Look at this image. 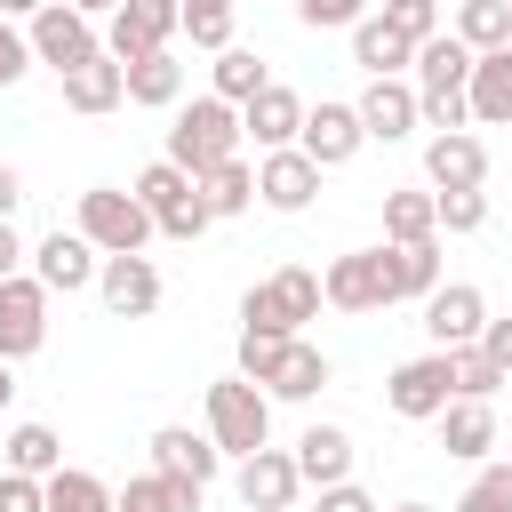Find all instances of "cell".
I'll use <instances>...</instances> for the list:
<instances>
[{
  "mask_svg": "<svg viewBox=\"0 0 512 512\" xmlns=\"http://www.w3.org/2000/svg\"><path fill=\"white\" fill-rule=\"evenodd\" d=\"M488 224V192H440V232H480Z\"/></svg>",
  "mask_w": 512,
  "mask_h": 512,
  "instance_id": "43",
  "label": "cell"
},
{
  "mask_svg": "<svg viewBox=\"0 0 512 512\" xmlns=\"http://www.w3.org/2000/svg\"><path fill=\"white\" fill-rule=\"evenodd\" d=\"M184 32H192V48H216V56L240 48L232 40V8H184Z\"/></svg>",
  "mask_w": 512,
  "mask_h": 512,
  "instance_id": "41",
  "label": "cell"
},
{
  "mask_svg": "<svg viewBox=\"0 0 512 512\" xmlns=\"http://www.w3.org/2000/svg\"><path fill=\"white\" fill-rule=\"evenodd\" d=\"M456 512H512V464H480L472 488L456 496Z\"/></svg>",
  "mask_w": 512,
  "mask_h": 512,
  "instance_id": "40",
  "label": "cell"
},
{
  "mask_svg": "<svg viewBox=\"0 0 512 512\" xmlns=\"http://www.w3.org/2000/svg\"><path fill=\"white\" fill-rule=\"evenodd\" d=\"M72 8H80V16H112L120 0H72Z\"/></svg>",
  "mask_w": 512,
  "mask_h": 512,
  "instance_id": "53",
  "label": "cell"
},
{
  "mask_svg": "<svg viewBox=\"0 0 512 512\" xmlns=\"http://www.w3.org/2000/svg\"><path fill=\"white\" fill-rule=\"evenodd\" d=\"M200 200H208L216 224H224V216H248V208H256V168H248V160L208 168V176H200Z\"/></svg>",
  "mask_w": 512,
  "mask_h": 512,
  "instance_id": "33",
  "label": "cell"
},
{
  "mask_svg": "<svg viewBox=\"0 0 512 512\" xmlns=\"http://www.w3.org/2000/svg\"><path fill=\"white\" fill-rule=\"evenodd\" d=\"M0 456H8V472H24V480H56V472H64V440H56L48 424H8Z\"/></svg>",
  "mask_w": 512,
  "mask_h": 512,
  "instance_id": "27",
  "label": "cell"
},
{
  "mask_svg": "<svg viewBox=\"0 0 512 512\" xmlns=\"http://www.w3.org/2000/svg\"><path fill=\"white\" fill-rule=\"evenodd\" d=\"M320 272H304V264H280L272 280H256L248 296H240V328H280V336H304V320H320Z\"/></svg>",
  "mask_w": 512,
  "mask_h": 512,
  "instance_id": "5",
  "label": "cell"
},
{
  "mask_svg": "<svg viewBox=\"0 0 512 512\" xmlns=\"http://www.w3.org/2000/svg\"><path fill=\"white\" fill-rule=\"evenodd\" d=\"M296 144H304L320 168H344V160L368 144V128H360V112H352V104H328V96H320V104L304 112V136H296Z\"/></svg>",
  "mask_w": 512,
  "mask_h": 512,
  "instance_id": "20",
  "label": "cell"
},
{
  "mask_svg": "<svg viewBox=\"0 0 512 512\" xmlns=\"http://www.w3.org/2000/svg\"><path fill=\"white\" fill-rule=\"evenodd\" d=\"M424 184H432V192H480V184H488V144H480L472 128L432 136V144H424Z\"/></svg>",
  "mask_w": 512,
  "mask_h": 512,
  "instance_id": "15",
  "label": "cell"
},
{
  "mask_svg": "<svg viewBox=\"0 0 512 512\" xmlns=\"http://www.w3.org/2000/svg\"><path fill=\"white\" fill-rule=\"evenodd\" d=\"M232 496H240L248 512H288V504L304 496V472H296V456H288V448H256V456H240Z\"/></svg>",
  "mask_w": 512,
  "mask_h": 512,
  "instance_id": "13",
  "label": "cell"
},
{
  "mask_svg": "<svg viewBox=\"0 0 512 512\" xmlns=\"http://www.w3.org/2000/svg\"><path fill=\"white\" fill-rule=\"evenodd\" d=\"M392 512H432V504H392Z\"/></svg>",
  "mask_w": 512,
  "mask_h": 512,
  "instance_id": "55",
  "label": "cell"
},
{
  "mask_svg": "<svg viewBox=\"0 0 512 512\" xmlns=\"http://www.w3.org/2000/svg\"><path fill=\"white\" fill-rule=\"evenodd\" d=\"M472 56L488 48H512V0H456V24H448Z\"/></svg>",
  "mask_w": 512,
  "mask_h": 512,
  "instance_id": "29",
  "label": "cell"
},
{
  "mask_svg": "<svg viewBox=\"0 0 512 512\" xmlns=\"http://www.w3.org/2000/svg\"><path fill=\"white\" fill-rule=\"evenodd\" d=\"M320 176H328V168H320L304 144H288V152H264V160H256V200H264L272 216H304V208L320 200Z\"/></svg>",
  "mask_w": 512,
  "mask_h": 512,
  "instance_id": "9",
  "label": "cell"
},
{
  "mask_svg": "<svg viewBox=\"0 0 512 512\" xmlns=\"http://www.w3.org/2000/svg\"><path fill=\"white\" fill-rule=\"evenodd\" d=\"M96 296H104L112 320H144V312H160V272H152V256H104Z\"/></svg>",
  "mask_w": 512,
  "mask_h": 512,
  "instance_id": "16",
  "label": "cell"
},
{
  "mask_svg": "<svg viewBox=\"0 0 512 512\" xmlns=\"http://www.w3.org/2000/svg\"><path fill=\"white\" fill-rule=\"evenodd\" d=\"M296 16H304L312 32H352V24L368 16V0H296Z\"/></svg>",
  "mask_w": 512,
  "mask_h": 512,
  "instance_id": "42",
  "label": "cell"
},
{
  "mask_svg": "<svg viewBox=\"0 0 512 512\" xmlns=\"http://www.w3.org/2000/svg\"><path fill=\"white\" fill-rule=\"evenodd\" d=\"M456 400V368H448V352H424V360H400L392 376H384V408L392 416H408V424H440V408Z\"/></svg>",
  "mask_w": 512,
  "mask_h": 512,
  "instance_id": "8",
  "label": "cell"
},
{
  "mask_svg": "<svg viewBox=\"0 0 512 512\" xmlns=\"http://www.w3.org/2000/svg\"><path fill=\"white\" fill-rule=\"evenodd\" d=\"M24 72H32V40H24V32L0 16V88H16Z\"/></svg>",
  "mask_w": 512,
  "mask_h": 512,
  "instance_id": "46",
  "label": "cell"
},
{
  "mask_svg": "<svg viewBox=\"0 0 512 512\" xmlns=\"http://www.w3.org/2000/svg\"><path fill=\"white\" fill-rule=\"evenodd\" d=\"M8 400H16V360H0V416H8Z\"/></svg>",
  "mask_w": 512,
  "mask_h": 512,
  "instance_id": "52",
  "label": "cell"
},
{
  "mask_svg": "<svg viewBox=\"0 0 512 512\" xmlns=\"http://www.w3.org/2000/svg\"><path fill=\"white\" fill-rule=\"evenodd\" d=\"M328 376H336V368H328V352L296 336V344H288V360L272 368V384H264V392H272V400H312V392H320Z\"/></svg>",
  "mask_w": 512,
  "mask_h": 512,
  "instance_id": "31",
  "label": "cell"
},
{
  "mask_svg": "<svg viewBox=\"0 0 512 512\" xmlns=\"http://www.w3.org/2000/svg\"><path fill=\"white\" fill-rule=\"evenodd\" d=\"M40 8H48V0H0V16H8V24H16V16H24V24H32V16H40Z\"/></svg>",
  "mask_w": 512,
  "mask_h": 512,
  "instance_id": "51",
  "label": "cell"
},
{
  "mask_svg": "<svg viewBox=\"0 0 512 512\" xmlns=\"http://www.w3.org/2000/svg\"><path fill=\"white\" fill-rule=\"evenodd\" d=\"M288 456H296L304 488H336V480H352V432H344V424H304V440H296Z\"/></svg>",
  "mask_w": 512,
  "mask_h": 512,
  "instance_id": "21",
  "label": "cell"
},
{
  "mask_svg": "<svg viewBox=\"0 0 512 512\" xmlns=\"http://www.w3.org/2000/svg\"><path fill=\"white\" fill-rule=\"evenodd\" d=\"M416 112H424V128H440V136H456V128L472 120V48H464L456 32H440V40L416 48Z\"/></svg>",
  "mask_w": 512,
  "mask_h": 512,
  "instance_id": "1",
  "label": "cell"
},
{
  "mask_svg": "<svg viewBox=\"0 0 512 512\" xmlns=\"http://www.w3.org/2000/svg\"><path fill=\"white\" fill-rule=\"evenodd\" d=\"M72 232H80L96 256H144V240H152L160 224H152V208H144L136 192H120V184H88Z\"/></svg>",
  "mask_w": 512,
  "mask_h": 512,
  "instance_id": "4",
  "label": "cell"
},
{
  "mask_svg": "<svg viewBox=\"0 0 512 512\" xmlns=\"http://www.w3.org/2000/svg\"><path fill=\"white\" fill-rule=\"evenodd\" d=\"M352 64H368V80H400V72L416 64V48H408L384 16H360V24H352Z\"/></svg>",
  "mask_w": 512,
  "mask_h": 512,
  "instance_id": "26",
  "label": "cell"
},
{
  "mask_svg": "<svg viewBox=\"0 0 512 512\" xmlns=\"http://www.w3.org/2000/svg\"><path fill=\"white\" fill-rule=\"evenodd\" d=\"M240 104H224V96H192L184 112H176V128H168V160L200 184L208 168H224V160H240Z\"/></svg>",
  "mask_w": 512,
  "mask_h": 512,
  "instance_id": "2",
  "label": "cell"
},
{
  "mask_svg": "<svg viewBox=\"0 0 512 512\" xmlns=\"http://www.w3.org/2000/svg\"><path fill=\"white\" fill-rule=\"evenodd\" d=\"M304 112H312V104H304L296 88H280V80H272L264 96H248V104H240V128L256 136V152H288V144L304 136Z\"/></svg>",
  "mask_w": 512,
  "mask_h": 512,
  "instance_id": "17",
  "label": "cell"
},
{
  "mask_svg": "<svg viewBox=\"0 0 512 512\" xmlns=\"http://www.w3.org/2000/svg\"><path fill=\"white\" fill-rule=\"evenodd\" d=\"M288 344L296 336H280V328H240V376L248 384H272V368L288 360Z\"/></svg>",
  "mask_w": 512,
  "mask_h": 512,
  "instance_id": "38",
  "label": "cell"
},
{
  "mask_svg": "<svg viewBox=\"0 0 512 512\" xmlns=\"http://www.w3.org/2000/svg\"><path fill=\"white\" fill-rule=\"evenodd\" d=\"M128 192H136V200L152 208V224H160V216H168L176 200H192L200 184H192V176H184L176 160H152V168H136V184H128Z\"/></svg>",
  "mask_w": 512,
  "mask_h": 512,
  "instance_id": "36",
  "label": "cell"
},
{
  "mask_svg": "<svg viewBox=\"0 0 512 512\" xmlns=\"http://www.w3.org/2000/svg\"><path fill=\"white\" fill-rule=\"evenodd\" d=\"M24 256H32V248L16 240V224H0V280H16V272H24Z\"/></svg>",
  "mask_w": 512,
  "mask_h": 512,
  "instance_id": "49",
  "label": "cell"
},
{
  "mask_svg": "<svg viewBox=\"0 0 512 512\" xmlns=\"http://www.w3.org/2000/svg\"><path fill=\"white\" fill-rule=\"evenodd\" d=\"M312 512H376V496L360 488V480H336V488H320V504Z\"/></svg>",
  "mask_w": 512,
  "mask_h": 512,
  "instance_id": "47",
  "label": "cell"
},
{
  "mask_svg": "<svg viewBox=\"0 0 512 512\" xmlns=\"http://www.w3.org/2000/svg\"><path fill=\"white\" fill-rule=\"evenodd\" d=\"M184 8H232V0H184Z\"/></svg>",
  "mask_w": 512,
  "mask_h": 512,
  "instance_id": "54",
  "label": "cell"
},
{
  "mask_svg": "<svg viewBox=\"0 0 512 512\" xmlns=\"http://www.w3.org/2000/svg\"><path fill=\"white\" fill-rule=\"evenodd\" d=\"M24 40H32V64H48L56 80L104 56V40H96V16H80L72 0H48V8L32 16V32H24Z\"/></svg>",
  "mask_w": 512,
  "mask_h": 512,
  "instance_id": "6",
  "label": "cell"
},
{
  "mask_svg": "<svg viewBox=\"0 0 512 512\" xmlns=\"http://www.w3.org/2000/svg\"><path fill=\"white\" fill-rule=\"evenodd\" d=\"M472 120L480 128H512V48L472 56Z\"/></svg>",
  "mask_w": 512,
  "mask_h": 512,
  "instance_id": "25",
  "label": "cell"
},
{
  "mask_svg": "<svg viewBox=\"0 0 512 512\" xmlns=\"http://www.w3.org/2000/svg\"><path fill=\"white\" fill-rule=\"evenodd\" d=\"M96 272H104V256H96L80 232H64V224L32 248V280H40L48 296H80V288H96Z\"/></svg>",
  "mask_w": 512,
  "mask_h": 512,
  "instance_id": "14",
  "label": "cell"
},
{
  "mask_svg": "<svg viewBox=\"0 0 512 512\" xmlns=\"http://www.w3.org/2000/svg\"><path fill=\"white\" fill-rule=\"evenodd\" d=\"M216 464H224V448H216L208 432H192V424H160V432H152V472L208 488V480H216Z\"/></svg>",
  "mask_w": 512,
  "mask_h": 512,
  "instance_id": "18",
  "label": "cell"
},
{
  "mask_svg": "<svg viewBox=\"0 0 512 512\" xmlns=\"http://www.w3.org/2000/svg\"><path fill=\"white\" fill-rule=\"evenodd\" d=\"M320 296L336 312H384L392 304V272H384V248H352L320 272Z\"/></svg>",
  "mask_w": 512,
  "mask_h": 512,
  "instance_id": "10",
  "label": "cell"
},
{
  "mask_svg": "<svg viewBox=\"0 0 512 512\" xmlns=\"http://www.w3.org/2000/svg\"><path fill=\"white\" fill-rule=\"evenodd\" d=\"M208 224H216V216H208V200H200V192H192V200H176V208L160 216V232H168V240H200Z\"/></svg>",
  "mask_w": 512,
  "mask_h": 512,
  "instance_id": "44",
  "label": "cell"
},
{
  "mask_svg": "<svg viewBox=\"0 0 512 512\" xmlns=\"http://www.w3.org/2000/svg\"><path fill=\"white\" fill-rule=\"evenodd\" d=\"M16 200H24V176H16V168H8V160H0V224H8V216H16Z\"/></svg>",
  "mask_w": 512,
  "mask_h": 512,
  "instance_id": "50",
  "label": "cell"
},
{
  "mask_svg": "<svg viewBox=\"0 0 512 512\" xmlns=\"http://www.w3.org/2000/svg\"><path fill=\"white\" fill-rule=\"evenodd\" d=\"M384 272H392V304H424L440 288V240H408V248L384 240Z\"/></svg>",
  "mask_w": 512,
  "mask_h": 512,
  "instance_id": "24",
  "label": "cell"
},
{
  "mask_svg": "<svg viewBox=\"0 0 512 512\" xmlns=\"http://www.w3.org/2000/svg\"><path fill=\"white\" fill-rule=\"evenodd\" d=\"M48 512H120V496L96 480V472H80V464H64L56 480H48Z\"/></svg>",
  "mask_w": 512,
  "mask_h": 512,
  "instance_id": "35",
  "label": "cell"
},
{
  "mask_svg": "<svg viewBox=\"0 0 512 512\" xmlns=\"http://www.w3.org/2000/svg\"><path fill=\"white\" fill-rule=\"evenodd\" d=\"M120 512H200V488L192 480H168V472H136L120 488Z\"/></svg>",
  "mask_w": 512,
  "mask_h": 512,
  "instance_id": "34",
  "label": "cell"
},
{
  "mask_svg": "<svg viewBox=\"0 0 512 512\" xmlns=\"http://www.w3.org/2000/svg\"><path fill=\"white\" fill-rule=\"evenodd\" d=\"M48 344V288L32 272L0 280V360H32Z\"/></svg>",
  "mask_w": 512,
  "mask_h": 512,
  "instance_id": "12",
  "label": "cell"
},
{
  "mask_svg": "<svg viewBox=\"0 0 512 512\" xmlns=\"http://www.w3.org/2000/svg\"><path fill=\"white\" fill-rule=\"evenodd\" d=\"M128 72V104H144V112H168L176 96H184V64L160 48V56H144V64H120Z\"/></svg>",
  "mask_w": 512,
  "mask_h": 512,
  "instance_id": "30",
  "label": "cell"
},
{
  "mask_svg": "<svg viewBox=\"0 0 512 512\" xmlns=\"http://www.w3.org/2000/svg\"><path fill=\"white\" fill-rule=\"evenodd\" d=\"M480 352H488V360L512 376V320H488V328H480Z\"/></svg>",
  "mask_w": 512,
  "mask_h": 512,
  "instance_id": "48",
  "label": "cell"
},
{
  "mask_svg": "<svg viewBox=\"0 0 512 512\" xmlns=\"http://www.w3.org/2000/svg\"><path fill=\"white\" fill-rule=\"evenodd\" d=\"M384 24L408 48H424V40H440V0H384Z\"/></svg>",
  "mask_w": 512,
  "mask_h": 512,
  "instance_id": "39",
  "label": "cell"
},
{
  "mask_svg": "<svg viewBox=\"0 0 512 512\" xmlns=\"http://www.w3.org/2000/svg\"><path fill=\"white\" fill-rule=\"evenodd\" d=\"M176 32H184V0H120V8H112V32H104V56H112V64H144V56H160Z\"/></svg>",
  "mask_w": 512,
  "mask_h": 512,
  "instance_id": "7",
  "label": "cell"
},
{
  "mask_svg": "<svg viewBox=\"0 0 512 512\" xmlns=\"http://www.w3.org/2000/svg\"><path fill=\"white\" fill-rule=\"evenodd\" d=\"M208 80H216L208 96H224V104H248V96H264V88H272V72H264V56H256V48H224V56L208 64Z\"/></svg>",
  "mask_w": 512,
  "mask_h": 512,
  "instance_id": "32",
  "label": "cell"
},
{
  "mask_svg": "<svg viewBox=\"0 0 512 512\" xmlns=\"http://www.w3.org/2000/svg\"><path fill=\"white\" fill-rule=\"evenodd\" d=\"M208 440H216L224 456H256V448H272V392L248 384L240 368L216 376V384H208Z\"/></svg>",
  "mask_w": 512,
  "mask_h": 512,
  "instance_id": "3",
  "label": "cell"
},
{
  "mask_svg": "<svg viewBox=\"0 0 512 512\" xmlns=\"http://www.w3.org/2000/svg\"><path fill=\"white\" fill-rule=\"evenodd\" d=\"M480 328H488V296H480L472 280H440V288L424 296V336H432V352L480 344Z\"/></svg>",
  "mask_w": 512,
  "mask_h": 512,
  "instance_id": "11",
  "label": "cell"
},
{
  "mask_svg": "<svg viewBox=\"0 0 512 512\" xmlns=\"http://www.w3.org/2000/svg\"><path fill=\"white\" fill-rule=\"evenodd\" d=\"M384 240H440V192H384Z\"/></svg>",
  "mask_w": 512,
  "mask_h": 512,
  "instance_id": "28",
  "label": "cell"
},
{
  "mask_svg": "<svg viewBox=\"0 0 512 512\" xmlns=\"http://www.w3.org/2000/svg\"><path fill=\"white\" fill-rule=\"evenodd\" d=\"M112 104H128V72H120L112 56H96V64H80V72H64V112L96 120V112H112Z\"/></svg>",
  "mask_w": 512,
  "mask_h": 512,
  "instance_id": "23",
  "label": "cell"
},
{
  "mask_svg": "<svg viewBox=\"0 0 512 512\" xmlns=\"http://www.w3.org/2000/svg\"><path fill=\"white\" fill-rule=\"evenodd\" d=\"M440 448H448L456 464H480V456L496 448V408H488V400H448V408H440Z\"/></svg>",
  "mask_w": 512,
  "mask_h": 512,
  "instance_id": "22",
  "label": "cell"
},
{
  "mask_svg": "<svg viewBox=\"0 0 512 512\" xmlns=\"http://www.w3.org/2000/svg\"><path fill=\"white\" fill-rule=\"evenodd\" d=\"M352 112H360L368 144H400L408 128H424V112H416V88H408V80H368Z\"/></svg>",
  "mask_w": 512,
  "mask_h": 512,
  "instance_id": "19",
  "label": "cell"
},
{
  "mask_svg": "<svg viewBox=\"0 0 512 512\" xmlns=\"http://www.w3.org/2000/svg\"><path fill=\"white\" fill-rule=\"evenodd\" d=\"M0 512H48V480H24V472H0Z\"/></svg>",
  "mask_w": 512,
  "mask_h": 512,
  "instance_id": "45",
  "label": "cell"
},
{
  "mask_svg": "<svg viewBox=\"0 0 512 512\" xmlns=\"http://www.w3.org/2000/svg\"><path fill=\"white\" fill-rule=\"evenodd\" d=\"M448 368H456V400H496V392L512 384L480 344H456V352H448Z\"/></svg>",
  "mask_w": 512,
  "mask_h": 512,
  "instance_id": "37",
  "label": "cell"
}]
</instances>
